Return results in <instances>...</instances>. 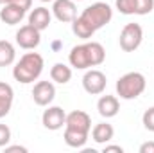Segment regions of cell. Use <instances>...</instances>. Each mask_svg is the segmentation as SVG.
I'll return each instance as SVG.
<instances>
[{
	"mask_svg": "<svg viewBox=\"0 0 154 153\" xmlns=\"http://www.w3.org/2000/svg\"><path fill=\"white\" fill-rule=\"evenodd\" d=\"M43 72V58L38 52H27L20 58V61L13 69V76L18 83H32Z\"/></svg>",
	"mask_w": 154,
	"mask_h": 153,
	"instance_id": "cell-1",
	"label": "cell"
},
{
	"mask_svg": "<svg viewBox=\"0 0 154 153\" xmlns=\"http://www.w3.org/2000/svg\"><path fill=\"white\" fill-rule=\"evenodd\" d=\"M145 76L140 72H127L116 81V94L120 96V99H136L138 96L143 94L145 90Z\"/></svg>",
	"mask_w": 154,
	"mask_h": 153,
	"instance_id": "cell-2",
	"label": "cell"
},
{
	"mask_svg": "<svg viewBox=\"0 0 154 153\" xmlns=\"http://www.w3.org/2000/svg\"><path fill=\"white\" fill-rule=\"evenodd\" d=\"M81 18L93 29V31H99L102 29L104 25H108L113 18V9L106 4V2H95L91 5H88L82 13H81Z\"/></svg>",
	"mask_w": 154,
	"mask_h": 153,
	"instance_id": "cell-3",
	"label": "cell"
},
{
	"mask_svg": "<svg viewBox=\"0 0 154 153\" xmlns=\"http://www.w3.org/2000/svg\"><path fill=\"white\" fill-rule=\"evenodd\" d=\"M142 40H143V29H142L140 24H125L122 33H120L118 41H120L122 50L133 52V50H136L140 47Z\"/></svg>",
	"mask_w": 154,
	"mask_h": 153,
	"instance_id": "cell-4",
	"label": "cell"
},
{
	"mask_svg": "<svg viewBox=\"0 0 154 153\" xmlns=\"http://www.w3.org/2000/svg\"><path fill=\"white\" fill-rule=\"evenodd\" d=\"M106 83H108L106 74L100 72V70H97V69L88 70V72L84 74V77H82V86H84V90H86L88 94H91V96L102 94V92L106 90Z\"/></svg>",
	"mask_w": 154,
	"mask_h": 153,
	"instance_id": "cell-5",
	"label": "cell"
},
{
	"mask_svg": "<svg viewBox=\"0 0 154 153\" xmlns=\"http://www.w3.org/2000/svg\"><path fill=\"white\" fill-rule=\"evenodd\" d=\"M39 33L41 31H38L36 27H32L31 24H27V25H23V27L18 29V33H16V43L22 49H25V50H32V49L38 47L39 41H41Z\"/></svg>",
	"mask_w": 154,
	"mask_h": 153,
	"instance_id": "cell-6",
	"label": "cell"
},
{
	"mask_svg": "<svg viewBox=\"0 0 154 153\" xmlns=\"http://www.w3.org/2000/svg\"><path fill=\"white\" fill-rule=\"evenodd\" d=\"M41 121H43V126L47 128V130H52V132H56V130H61L63 126H65V122H66V114H65V110L61 108V106H48L43 115H41Z\"/></svg>",
	"mask_w": 154,
	"mask_h": 153,
	"instance_id": "cell-7",
	"label": "cell"
},
{
	"mask_svg": "<svg viewBox=\"0 0 154 153\" xmlns=\"http://www.w3.org/2000/svg\"><path fill=\"white\" fill-rule=\"evenodd\" d=\"M56 97V86L50 81H38L32 88V99L38 106H48Z\"/></svg>",
	"mask_w": 154,
	"mask_h": 153,
	"instance_id": "cell-8",
	"label": "cell"
},
{
	"mask_svg": "<svg viewBox=\"0 0 154 153\" xmlns=\"http://www.w3.org/2000/svg\"><path fill=\"white\" fill-rule=\"evenodd\" d=\"M52 13L54 16L66 24V22H74L77 16V7L74 0H54V5H52Z\"/></svg>",
	"mask_w": 154,
	"mask_h": 153,
	"instance_id": "cell-9",
	"label": "cell"
},
{
	"mask_svg": "<svg viewBox=\"0 0 154 153\" xmlns=\"http://www.w3.org/2000/svg\"><path fill=\"white\" fill-rule=\"evenodd\" d=\"M65 128L90 133V130H91V117L86 112H82V110H74V112H70V114L66 115Z\"/></svg>",
	"mask_w": 154,
	"mask_h": 153,
	"instance_id": "cell-10",
	"label": "cell"
},
{
	"mask_svg": "<svg viewBox=\"0 0 154 153\" xmlns=\"http://www.w3.org/2000/svg\"><path fill=\"white\" fill-rule=\"evenodd\" d=\"M27 11H23L22 7H18L16 4H5L2 9H0V20L7 25H16L22 22V18L25 16Z\"/></svg>",
	"mask_w": 154,
	"mask_h": 153,
	"instance_id": "cell-11",
	"label": "cell"
},
{
	"mask_svg": "<svg viewBox=\"0 0 154 153\" xmlns=\"http://www.w3.org/2000/svg\"><path fill=\"white\" fill-rule=\"evenodd\" d=\"M50 20H52V15L47 7H34L29 15V24L38 31H45L50 25Z\"/></svg>",
	"mask_w": 154,
	"mask_h": 153,
	"instance_id": "cell-12",
	"label": "cell"
},
{
	"mask_svg": "<svg viewBox=\"0 0 154 153\" xmlns=\"http://www.w3.org/2000/svg\"><path fill=\"white\" fill-rule=\"evenodd\" d=\"M97 110H99V114L102 115V117L109 119V117H115L118 114L120 103H118V99H116L115 96H102L99 99V103H97Z\"/></svg>",
	"mask_w": 154,
	"mask_h": 153,
	"instance_id": "cell-13",
	"label": "cell"
},
{
	"mask_svg": "<svg viewBox=\"0 0 154 153\" xmlns=\"http://www.w3.org/2000/svg\"><path fill=\"white\" fill-rule=\"evenodd\" d=\"M86 47V54H88V63L90 67H99L100 63H104L106 60V50L99 41H88L84 43Z\"/></svg>",
	"mask_w": 154,
	"mask_h": 153,
	"instance_id": "cell-14",
	"label": "cell"
},
{
	"mask_svg": "<svg viewBox=\"0 0 154 153\" xmlns=\"http://www.w3.org/2000/svg\"><path fill=\"white\" fill-rule=\"evenodd\" d=\"M113 135H115V130H113V126L108 124V122H99V124H95L93 130H91V139H93L97 144H108V142L113 139Z\"/></svg>",
	"mask_w": 154,
	"mask_h": 153,
	"instance_id": "cell-15",
	"label": "cell"
},
{
	"mask_svg": "<svg viewBox=\"0 0 154 153\" xmlns=\"http://www.w3.org/2000/svg\"><path fill=\"white\" fill-rule=\"evenodd\" d=\"M13 99H14L13 86L4 83V81H0V119L9 114V110L13 106Z\"/></svg>",
	"mask_w": 154,
	"mask_h": 153,
	"instance_id": "cell-16",
	"label": "cell"
},
{
	"mask_svg": "<svg viewBox=\"0 0 154 153\" xmlns=\"http://www.w3.org/2000/svg\"><path fill=\"white\" fill-rule=\"evenodd\" d=\"M68 61H70V65H72L74 69H79V70H82V69H88V67H90L84 43H82V45H75V47L70 50Z\"/></svg>",
	"mask_w": 154,
	"mask_h": 153,
	"instance_id": "cell-17",
	"label": "cell"
},
{
	"mask_svg": "<svg viewBox=\"0 0 154 153\" xmlns=\"http://www.w3.org/2000/svg\"><path fill=\"white\" fill-rule=\"evenodd\" d=\"M50 79L59 83V85H65L72 79V69L65 63H56L52 69H50Z\"/></svg>",
	"mask_w": 154,
	"mask_h": 153,
	"instance_id": "cell-18",
	"label": "cell"
},
{
	"mask_svg": "<svg viewBox=\"0 0 154 153\" xmlns=\"http://www.w3.org/2000/svg\"><path fill=\"white\" fill-rule=\"evenodd\" d=\"M65 142L70 146V148H82L88 141V133L84 132H77V130H70V128H65V135H63Z\"/></svg>",
	"mask_w": 154,
	"mask_h": 153,
	"instance_id": "cell-19",
	"label": "cell"
},
{
	"mask_svg": "<svg viewBox=\"0 0 154 153\" xmlns=\"http://www.w3.org/2000/svg\"><path fill=\"white\" fill-rule=\"evenodd\" d=\"M14 47L7 40H0V67H7L14 61Z\"/></svg>",
	"mask_w": 154,
	"mask_h": 153,
	"instance_id": "cell-20",
	"label": "cell"
},
{
	"mask_svg": "<svg viewBox=\"0 0 154 153\" xmlns=\"http://www.w3.org/2000/svg\"><path fill=\"white\" fill-rule=\"evenodd\" d=\"M72 31H74V34H75L77 38H82V40H88L95 34V31L81 16H75V20L72 22Z\"/></svg>",
	"mask_w": 154,
	"mask_h": 153,
	"instance_id": "cell-21",
	"label": "cell"
},
{
	"mask_svg": "<svg viewBox=\"0 0 154 153\" xmlns=\"http://www.w3.org/2000/svg\"><path fill=\"white\" fill-rule=\"evenodd\" d=\"M115 4L122 15H136V0H116Z\"/></svg>",
	"mask_w": 154,
	"mask_h": 153,
	"instance_id": "cell-22",
	"label": "cell"
},
{
	"mask_svg": "<svg viewBox=\"0 0 154 153\" xmlns=\"http://www.w3.org/2000/svg\"><path fill=\"white\" fill-rule=\"evenodd\" d=\"M154 9V0H136V15L143 16Z\"/></svg>",
	"mask_w": 154,
	"mask_h": 153,
	"instance_id": "cell-23",
	"label": "cell"
},
{
	"mask_svg": "<svg viewBox=\"0 0 154 153\" xmlns=\"http://www.w3.org/2000/svg\"><path fill=\"white\" fill-rule=\"evenodd\" d=\"M142 121H143V126H145L149 132H154V106H151L149 110H145Z\"/></svg>",
	"mask_w": 154,
	"mask_h": 153,
	"instance_id": "cell-24",
	"label": "cell"
},
{
	"mask_svg": "<svg viewBox=\"0 0 154 153\" xmlns=\"http://www.w3.org/2000/svg\"><path fill=\"white\" fill-rule=\"evenodd\" d=\"M11 141V130L7 124H0V148H5Z\"/></svg>",
	"mask_w": 154,
	"mask_h": 153,
	"instance_id": "cell-25",
	"label": "cell"
},
{
	"mask_svg": "<svg viewBox=\"0 0 154 153\" xmlns=\"http://www.w3.org/2000/svg\"><path fill=\"white\" fill-rule=\"evenodd\" d=\"M11 4H16L18 7H22L23 11H29L32 7V0H11Z\"/></svg>",
	"mask_w": 154,
	"mask_h": 153,
	"instance_id": "cell-26",
	"label": "cell"
},
{
	"mask_svg": "<svg viewBox=\"0 0 154 153\" xmlns=\"http://www.w3.org/2000/svg\"><path fill=\"white\" fill-rule=\"evenodd\" d=\"M140 153H154V142L149 141V142H143L140 146Z\"/></svg>",
	"mask_w": 154,
	"mask_h": 153,
	"instance_id": "cell-27",
	"label": "cell"
},
{
	"mask_svg": "<svg viewBox=\"0 0 154 153\" xmlns=\"http://www.w3.org/2000/svg\"><path fill=\"white\" fill-rule=\"evenodd\" d=\"M124 153V148L122 146H115V144H109V146H106L104 144V153Z\"/></svg>",
	"mask_w": 154,
	"mask_h": 153,
	"instance_id": "cell-28",
	"label": "cell"
},
{
	"mask_svg": "<svg viewBox=\"0 0 154 153\" xmlns=\"http://www.w3.org/2000/svg\"><path fill=\"white\" fill-rule=\"evenodd\" d=\"M5 151H20V153H27V148L25 146H5Z\"/></svg>",
	"mask_w": 154,
	"mask_h": 153,
	"instance_id": "cell-29",
	"label": "cell"
},
{
	"mask_svg": "<svg viewBox=\"0 0 154 153\" xmlns=\"http://www.w3.org/2000/svg\"><path fill=\"white\" fill-rule=\"evenodd\" d=\"M11 0H0V5H5V4H9Z\"/></svg>",
	"mask_w": 154,
	"mask_h": 153,
	"instance_id": "cell-30",
	"label": "cell"
},
{
	"mask_svg": "<svg viewBox=\"0 0 154 153\" xmlns=\"http://www.w3.org/2000/svg\"><path fill=\"white\" fill-rule=\"evenodd\" d=\"M39 2H54V0H39Z\"/></svg>",
	"mask_w": 154,
	"mask_h": 153,
	"instance_id": "cell-31",
	"label": "cell"
},
{
	"mask_svg": "<svg viewBox=\"0 0 154 153\" xmlns=\"http://www.w3.org/2000/svg\"><path fill=\"white\" fill-rule=\"evenodd\" d=\"M74 2H81V0H74Z\"/></svg>",
	"mask_w": 154,
	"mask_h": 153,
	"instance_id": "cell-32",
	"label": "cell"
}]
</instances>
